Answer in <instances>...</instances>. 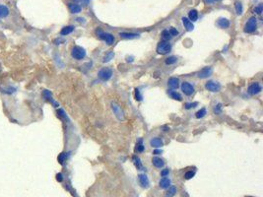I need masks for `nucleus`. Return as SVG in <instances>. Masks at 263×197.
I'll use <instances>...</instances> for the list:
<instances>
[{
  "mask_svg": "<svg viewBox=\"0 0 263 197\" xmlns=\"http://www.w3.org/2000/svg\"><path fill=\"white\" fill-rule=\"evenodd\" d=\"M86 50L85 48L81 47V46H78V45H75L71 50V56L76 60H82L86 57Z\"/></svg>",
  "mask_w": 263,
  "mask_h": 197,
  "instance_id": "1",
  "label": "nucleus"
},
{
  "mask_svg": "<svg viewBox=\"0 0 263 197\" xmlns=\"http://www.w3.org/2000/svg\"><path fill=\"white\" fill-rule=\"evenodd\" d=\"M172 50V45L169 44V41H164L162 40L159 42V45H157V52L162 55L168 54Z\"/></svg>",
  "mask_w": 263,
  "mask_h": 197,
  "instance_id": "2",
  "label": "nucleus"
},
{
  "mask_svg": "<svg viewBox=\"0 0 263 197\" xmlns=\"http://www.w3.org/2000/svg\"><path fill=\"white\" fill-rule=\"evenodd\" d=\"M256 28H257V19L255 17H250L245 24L243 31H244V33L250 34V33H253L256 30Z\"/></svg>",
  "mask_w": 263,
  "mask_h": 197,
  "instance_id": "3",
  "label": "nucleus"
},
{
  "mask_svg": "<svg viewBox=\"0 0 263 197\" xmlns=\"http://www.w3.org/2000/svg\"><path fill=\"white\" fill-rule=\"evenodd\" d=\"M112 73H113V72H112V69L106 67V68L101 69V70L99 71L98 76L102 81H105V82H106V81H108L111 78H112Z\"/></svg>",
  "mask_w": 263,
  "mask_h": 197,
  "instance_id": "4",
  "label": "nucleus"
},
{
  "mask_svg": "<svg viewBox=\"0 0 263 197\" xmlns=\"http://www.w3.org/2000/svg\"><path fill=\"white\" fill-rule=\"evenodd\" d=\"M111 107H112L113 114L115 115L116 118L119 121L124 120V113H123V112H122V109H121L120 107H119L116 103H114V102H112V103H111Z\"/></svg>",
  "mask_w": 263,
  "mask_h": 197,
  "instance_id": "5",
  "label": "nucleus"
},
{
  "mask_svg": "<svg viewBox=\"0 0 263 197\" xmlns=\"http://www.w3.org/2000/svg\"><path fill=\"white\" fill-rule=\"evenodd\" d=\"M261 91H262V87H261V85L259 84L258 82L251 83L249 85V87H248V89H247L248 94L251 95V96H255V95L259 94Z\"/></svg>",
  "mask_w": 263,
  "mask_h": 197,
  "instance_id": "6",
  "label": "nucleus"
},
{
  "mask_svg": "<svg viewBox=\"0 0 263 197\" xmlns=\"http://www.w3.org/2000/svg\"><path fill=\"white\" fill-rule=\"evenodd\" d=\"M212 73H213V68L211 66H207V67L202 68L200 71L197 73V77L200 79H205V78L211 76Z\"/></svg>",
  "mask_w": 263,
  "mask_h": 197,
  "instance_id": "7",
  "label": "nucleus"
},
{
  "mask_svg": "<svg viewBox=\"0 0 263 197\" xmlns=\"http://www.w3.org/2000/svg\"><path fill=\"white\" fill-rule=\"evenodd\" d=\"M181 91L183 92V94L186 96H191L194 93V87L189 83V82H183L181 84Z\"/></svg>",
  "mask_w": 263,
  "mask_h": 197,
  "instance_id": "8",
  "label": "nucleus"
},
{
  "mask_svg": "<svg viewBox=\"0 0 263 197\" xmlns=\"http://www.w3.org/2000/svg\"><path fill=\"white\" fill-rule=\"evenodd\" d=\"M205 88L210 92H213V93H216V92H219L221 90V85L219 84L218 82H214V81H208L207 83L205 84Z\"/></svg>",
  "mask_w": 263,
  "mask_h": 197,
  "instance_id": "9",
  "label": "nucleus"
},
{
  "mask_svg": "<svg viewBox=\"0 0 263 197\" xmlns=\"http://www.w3.org/2000/svg\"><path fill=\"white\" fill-rule=\"evenodd\" d=\"M138 180L140 185L142 186L143 188H148L149 185H150V181H149V178L148 176L145 174H140L138 175Z\"/></svg>",
  "mask_w": 263,
  "mask_h": 197,
  "instance_id": "10",
  "label": "nucleus"
},
{
  "mask_svg": "<svg viewBox=\"0 0 263 197\" xmlns=\"http://www.w3.org/2000/svg\"><path fill=\"white\" fill-rule=\"evenodd\" d=\"M150 146L153 148H161L162 146H164V142L163 140L159 137H155V138H152L150 140Z\"/></svg>",
  "mask_w": 263,
  "mask_h": 197,
  "instance_id": "11",
  "label": "nucleus"
},
{
  "mask_svg": "<svg viewBox=\"0 0 263 197\" xmlns=\"http://www.w3.org/2000/svg\"><path fill=\"white\" fill-rule=\"evenodd\" d=\"M170 179L169 177H167V176H163L162 178L160 179V181H159V186H160L162 189H167L168 187L170 186Z\"/></svg>",
  "mask_w": 263,
  "mask_h": 197,
  "instance_id": "12",
  "label": "nucleus"
},
{
  "mask_svg": "<svg viewBox=\"0 0 263 197\" xmlns=\"http://www.w3.org/2000/svg\"><path fill=\"white\" fill-rule=\"evenodd\" d=\"M168 85L170 89H178L179 86V80L176 77H170L168 80Z\"/></svg>",
  "mask_w": 263,
  "mask_h": 197,
  "instance_id": "13",
  "label": "nucleus"
},
{
  "mask_svg": "<svg viewBox=\"0 0 263 197\" xmlns=\"http://www.w3.org/2000/svg\"><path fill=\"white\" fill-rule=\"evenodd\" d=\"M181 20H182V24H183V26H184V28L186 29V31H188V32L193 31V29H194V25L192 24V22L189 20V19L186 18V17H182Z\"/></svg>",
  "mask_w": 263,
  "mask_h": 197,
  "instance_id": "14",
  "label": "nucleus"
},
{
  "mask_svg": "<svg viewBox=\"0 0 263 197\" xmlns=\"http://www.w3.org/2000/svg\"><path fill=\"white\" fill-rule=\"evenodd\" d=\"M119 36L122 39H125V40H133V39H137L139 38V34H134V33H126V32H123V33H119Z\"/></svg>",
  "mask_w": 263,
  "mask_h": 197,
  "instance_id": "15",
  "label": "nucleus"
},
{
  "mask_svg": "<svg viewBox=\"0 0 263 197\" xmlns=\"http://www.w3.org/2000/svg\"><path fill=\"white\" fill-rule=\"evenodd\" d=\"M217 25L221 29H228V28L230 27V21L226 18H220L217 21Z\"/></svg>",
  "mask_w": 263,
  "mask_h": 197,
  "instance_id": "16",
  "label": "nucleus"
},
{
  "mask_svg": "<svg viewBox=\"0 0 263 197\" xmlns=\"http://www.w3.org/2000/svg\"><path fill=\"white\" fill-rule=\"evenodd\" d=\"M152 163H153V165L156 167V168H158V169H161V168H163V167L165 166V162L163 161V160L159 157L153 158Z\"/></svg>",
  "mask_w": 263,
  "mask_h": 197,
  "instance_id": "17",
  "label": "nucleus"
},
{
  "mask_svg": "<svg viewBox=\"0 0 263 197\" xmlns=\"http://www.w3.org/2000/svg\"><path fill=\"white\" fill-rule=\"evenodd\" d=\"M103 40H105L108 45H112V44L114 42V36H112V34L105 33V34H103Z\"/></svg>",
  "mask_w": 263,
  "mask_h": 197,
  "instance_id": "18",
  "label": "nucleus"
},
{
  "mask_svg": "<svg viewBox=\"0 0 263 197\" xmlns=\"http://www.w3.org/2000/svg\"><path fill=\"white\" fill-rule=\"evenodd\" d=\"M168 190L166 191L165 197H174L176 193V187L174 185H170L169 187L167 188Z\"/></svg>",
  "mask_w": 263,
  "mask_h": 197,
  "instance_id": "19",
  "label": "nucleus"
},
{
  "mask_svg": "<svg viewBox=\"0 0 263 197\" xmlns=\"http://www.w3.org/2000/svg\"><path fill=\"white\" fill-rule=\"evenodd\" d=\"M9 8L5 5H0V18H5L9 15Z\"/></svg>",
  "mask_w": 263,
  "mask_h": 197,
  "instance_id": "20",
  "label": "nucleus"
},
{
  "mask_svg": "<svg viewBox=\"0 0 263 197\" xmlns=\"http://www.w3.org/2000/svg\"><path fill=\"white\" fill-rule=\"evenodd\" d=\"M69 9H70V11H71V13L78 14V13H80L81 12L82 8H81L80 5L75 4V3H74V4H73V3H70V4H69Z\"/></svg>",
  "mask_w": 263,
  "mask_h": 197,
  "instance_id": "21",
  "label": "nucleus"
},
{
  "mask_svg": "<svg viewBox=\"0 0 263 197\" xmlns=\"http://www.w3.org/2000/svg\"><path fill=\"white\" fill-rule=\"evenodd\" d=\"M168 94L169 95V97L172 98H174V100H175V101H179V102H180L181 100H182V98H181V95L179 94V93H178L176 91H169L168 92Z\"/></svg>",
  "mask_w": 263,
  "mask_h": 197,
  "instance_id": "22",
  "label": "nucleus"
},
{
  "mask_svg": "<svg viewBox=\"0 0 263 197\" xmlns=\"http://www.w3.org/2000/svg\"><path fill=\"white\" fill-rule=\"evenodd\" d=\"M132 161H133L134 166L137 168V170H143L142 163H141V160L139 159V157H137V156H133V157H132Z\"/></svg>",
  "mask_w": 263,
  "mask_h": 197,
  "instance_id": "23",
  "label": "nucleus"
},
{
  "mask_svg": "<svg viewBox=\"0 0 263 197\" xmlns=\"http://www.w3.org/2000/svg\"><path fill=\"white\" fill-rule=\"evenodd\" d=\"M73 31H74V26H67V27H64L60 31V35L61 36H67V35L71 34Z\"/></svg>",
  "mask_w": 263,
  "mask_h": 197,
  "instance_id": "24",
  "label": "nucleus"
},
{
  "mask_svg": "<svg viewBox=\"0 0 263 197\" xmlns=\"http://www.w3.org/2000/svg\"><path fill=\"white\" fill-rule=\"evenodd\" d=\"M188 17H189V20H190L191 22H195V21H197V19H198V12L194 9L190 10L189 13H188Z\"/></svg>",
  "mask_w": 263,
  "mask_h": 197,
  "instance_id": "25",
  "label": "nucleus"
},
{
  "mask_svg": "<svg viewBox=\"0 0 263 197\" xmlns=\"http://www.w3.org/2000/svg\"><path fill=\"white\" fill-rule=\"evenodd\" d=\"M114 57V52L113 51H108L105 56H103V63H107V62H109L112 58Z\"/></svg>",
  "mask_w": 263,
  "mask_h": 197,
  "instance_id": "26",
  "label": "nucleus"
},
{
  "mask_svg": "<svg viewBox=\"0 0 263 197\" xmlns=\"http://www.w3.org/2000/svg\"><path fill=\"white\" fill-rule=\"evenodd\" d=\"M161 36H162V40H164V41H169L172 39V36L169 33V30H164V31L162 32Z\"/></svg>",
  "mask_w": 263,
  "mask_h": 197,
  "instance_id": "27",
  "label": "nucleus"
},
{
  "mask_svg": "<svg viewBox=\"0 0 263 197\" xmlns=\"http://www.w3.org/2000/svg\"><path fill=\"white\" fill-rule=\"evenodd\" d=\"M235 8H236V12L237 15H241L242 14V11H243V8H242V4L241 2L240 1H236L235 3Z\"/></svg>",
  "mask_w": 263,
  "mask_h": 197,
  "instance_id": "28",
  "label": "nucleus"
},
{
  "mask_svg": "<svg viewBox=\"0 0 263 197\" xmlns=\"http://www.w3.org/2000/svg\"><path fill=\"white\" fill-rule=\"evenodd\" d=\"M206 114H207V110H206V108H201L200 110H198V112L195 113V116H196V118H203V117L205 116Z\"/></svg>",
  "mask_w": 263,
  "mask_h": 197,
  "instance_id": "29",
  "label": "nucleus"
},
{
  "mask_svg": "<svg viewBox=\"0 0 263 197\" xmlns=\"http://www.w3.org/2000/svg\"><path fill=\"white\" fill-rule=\"evenodd\" d=\"M144 149H145V146L143 145L142 139H139V141L137 142V145H136V151L141 153V152L144 151Z\"/></svg>",
  "mask_w": 263,
  "mask_h": 197,
  "instance_id": "30",
  "label": "nucleus"
},
{
  "mask_svg": "<svg viewBox=\"0 0 263 197\" xmlns=\"http://www.w3.org/2000/svg\"><path fill=\"white\" fill-rule=\"evenodd\" d=\"M176 57H174V56H169L168 58L165 60V63L167 65H172V64H174V63L176 62Z\"/></svg>",
  "mask_w": 263,
  "mask_h": 197,
  "instance_id": "31",
  "label": "nucleus"
},
{
  "mask_svg": "<svg viewBox=\"0 0 263 197\" xmlns=\"http://www.w3.org/2000/svg\"><path fill=\"white\" fill-rule=\"evenodd\" d=\"M195 175V171H192V170H189V171H186L185 175H184V178L185 179H190L192 178L193 176Z\"/></svg>",
  "mask_w": 263,
  "mask_h": 197,
  "instance_id": "32",
  "label": "nucleus"
},
{
  "mask_svg": "<svg viewBox=\"0 0 263 197\" xmlns=\"http://www.w3.org/2000/svg\"><path fill=\"white\" fill-rule=\"evenodd\" d=\"M135 98L137 100V101H142V98H143V97H142V95H141V93H140V90L139 89H135Z\"/></svg>",
  "mask_w": 263,
  "mask_h": 197,
  "instance_id": "33",
  "label": "nucleus"
},
{
  "mask_svg": "<svg viewBox=\"0 0 263 197\" xmlns=\"http://www.w3.org/2000/svg\"><path fill=\"white\" fill-rule=\"evenodd\" d=\"M213 112H214V113H216V114L221 113V112H222V104H221V103H218L217 106H215Z\"/></svg>",
  "mask_w": 263,
  "mask_h": 197,
  "instance_id": "34",
  "label": "nucleus"
},
{
  "mask_svg": "<svg viewBox=\"0 0 263 197\" xmlns=\"http://www.w3.org/2000/svg\"><path fill=\"white\" fill-rule=\"evenodd\" d=\"M169 33L170 34V36H179V31L176 30V29H174V28H170L169 30Z\"/></svg>",
  "mask_w": 263,
  "mask_h": 197,
  "instance_id": "35",
  "label": "nucleus"
},
{
  "mask_svg": "<svg viewBox=\"0 0 263 197\" xmlns=\"http://www.w3.org/2000/svg\"><path fill=\"white\" fill-rule=\"evenodd\" d=\"M197 104H198L197 103H186L184 104V107H185L186 109H190V108H195V107H197Z\"/></svg>",
  "mask_w": 263,
  "mask_h": 197,
  "instance_id": "36",
  "label": "nucleus"
},
{
  "mask_svg": "<svg viewBox=\"0 0 263 197\" xmlns=\"http://www.w3.org/2000/svg\"><path fill=\"white\" fill-rule=\"evenodd\" d=\"M262 11H263V8H262V5L261 4L254 8V13L258 14V15H260V14L262 13Z\"/></svg>",
  "mask_w": 263,
  "mask_h": 197,
  "instance_id": "37",
  "label": "nucleus"
},
{
  "mask_svg": "<svg viewBox=\"0 0 263 197\" xmlns=\"http://www.w3.org/2000/svg\"><path fill=\"white\" fill-rule=\"evenodd\" d=\"M169 169H164V170L161 171V175H162V176H167V175H169Z\"/></svg>",
  "mask_w": 263,
  "mask_h": 197,
  "instance_id": "38",
  "label": "nucleus"
},
{
  "mask_svg": "<svg viewBox=\"0 0 263 197\" xmlns=\"http://www.w3.org/2000/svg\"><path fill=\"white\" fill-rule=\"evenodd\" d=\"M66 159V154L65 153H62L60 156H59V158H58V160H59V162L60 163H63V161Z\"/></svg>",
  "mask_w": 263,
  "mask_h": 197,
  "instance_id": "39",
  "label": "nucleus"
},
{
  "mask_svg": "<svg viewBox=\"0 0 263 197\" xmlns=\"http://www.w3.org/2000/svg\"><path fill=\"white\" fill-rule=\"evenodd\" d=\"M162 152H163V151H162L161 149H156V150L153 152V154H154V155H160V154H162Z\"/></svg>",
  "mask_w": 263,
  "mask_h": 197,
  "instance_id": "40",
  "label": "nucleus"
},
{
  "mask_svg": "<svg viewBox=\"0 0 263 197\" xmlns=\"http://www.w3.org/2000/svg\"><path fill=\"white\" fill-rule=\"evenodd\" d=\"M216 2V0H204V3L205 4H212V3H214Z\"/></svg>",
  "mask_w": 263,
  "mask_h": 197,
  "instance_id": "41",
  "label": "nucleus"
},
{
  "mask_svg": "<svg viewBox=\"0 0 263 197\" xmlns=\"http://www.w3.org/2000/svg\"><path fill=\"white\" fill-rule=\"evenodd\" d=\"M56 178H57L58 181H62V175H61V174H58V175H56Z\"/></svg>",
  "mask_w": 263,
  "mask_h": 197,
  "instance_id": "42",
  "label": "nucleus"
},
{
  "mask_svg": "<svg viewBox=\"0 0 263 197\" xmlns=\"http://www.w3.org/2000/svg\"><path fill=\"white\" fill-rule=\"evenodd\" d=\"M81 1H82V3L84 4V6H87V5L90 3V1H91V0H81Z\"/></svg>",
  "mask_w": 263,
  "mask_h": 197,
  "instance_id": "43",
  "label": "nucleus"
},
{
  "mask_svg": "<svg viewBox=\"0 0 263 197\" xmlns=\"http://www.w3.org/2000/svg\"><path fill=\"white\" fill-rule=\"evenodd\" d=\"M76 20H77L78 22H83V23H85V21H84L85 19H84V18H77V19H76Z\"/></svg>",
  "mask_w": 263,
  "mask_h": 197,
  "instance_id": "44",
  "label": "nucleus"
},
{
  "mask_svg": "<svg viewBox=\"0 0 263 197\" xmlns=\"http://www.w3.org/2000/svg\"><path fill=\"white\" fill-rule=\"evenodd\" d=\"M74 2H79V1H81V0H73Z\"/></svg>",
  "mask_w": 263,
  "mask_h": 197,
  "instance_id": "45",
  "label": "nucleus"
}]
</instances>
